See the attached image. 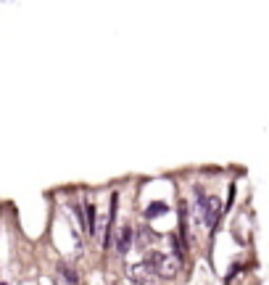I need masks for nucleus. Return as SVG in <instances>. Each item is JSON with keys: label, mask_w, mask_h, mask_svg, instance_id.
<instances>
[{"label": "nucleus", "mask_w": 269, "mask_h": 285, "mask_svg": "<svg viewBox=\"0 0 269 285\" xmlns=\"http://www.w3.org/2000/svg\"><path fill=\"white\" fill-rule=\"evenodd\" d=\"M222 201L217 196H206V190L196 185V211H198V222L206 230H214L219 217H222Z\"/></svg>", "instance_id": "obj_1"}, {"label": "nucleus", "mask_w": 269, "mask_h": 285, "mask_svg": "<svg viewBox=\"0 0 269 285\" xmlns=\"http://www.w3.org/2000/svg\"><path fill=\"white\" fill-rule=\"evenodd\" d=\"M140 267H143V272H148L156 280H161V278L169 280L177 275V262H172L164 251H145L140 259Z\"/></svg>", "instance_id": "obj_2"}, {"label": "nucleus", "mask_w": 269, "mask_h": 285, "mask_svg": "<svg viewBox=\"0 0 269 285\" xmlns=\"http://www.w3.org/2000/svg\"><path fill=\"white\" fill-rule=\"evenodd\" d=\"M132 238H135V230L129 227V225L119 227V233L114 238V248L119 251V256H127L129 254V248H132Z\"/></svg>", "instance_id": "obj_3"}, {"label": "nucleus", "mask_w": 269, "mask_h": 285, "mask_svg": "<svg viewBox=\"0 0 269 285\" xmlns=\"http://www.w3.org/2000/svg\"><path fill=\"white\" fill-rule=\"evenodd\" d=\"M116 209H119V193H111V209H108V225H106V235H103V248H111V246H114Z\"/></svg>", "instance_id": "obj_4"}, {"label": "nucleus", "mask_w": 269, "mask_h": 285, "mask_svg": "<svg viewBox=\"0 0 269 285\" xmlns=\"http://www.w3.org/2000/svg\"><path fill=\"white\" fill-rule=\"evenodd\" d=\"M166 211H169V204H161V201H153V204L143 211V217H145V219H156V217L166 214Z\"/></svg>", "instance_id": "obj_5"}, {"label": "nucleus", "mask_w": 269, "mask_h": 285, "mask_svg": "<svg viewBox=\"0 0 269 285\" xmlns=\"http://www.w3.org/2000/svg\"><path fill=\"white\" fill-rule=\"evenodd\" d=\"M85 217H87V233L95 235L98 233V217H95V206H92L90 201L85 204Z\"/></svg>", "instance_id": "obj_6"}, {"label": "nucleus", "mask_w": 269, "mask_h": 285, "mask_svg": "<svg viewBox=\"0 0 269 285\" xmlns=\"http://www.w3.org/2000/svg\"><path fill=\"white\" fill-rule=\"evenodd\" d=\"M58 272H61V278L66 280L69 285H79V278H77V272L71 270V264H58Z\"/></svg>", "instance_id": "obj_7"}, {"label": "nucleus", "mask_w": 269, "mask_h": 285, "mask_svg": "<svg viewBox=\"0 0 269 285\" xmlns=\"http://www.w3.org/2000/svg\"><path fill=\"white\" fill-rule=\"evenodd\" d=\"M69 209L74 211V217H77V222H79V227H85V230H87V217H85V209H82L79 204H74V201H71V204H69Z\"/></svg>", "instance_id": "obj_8"}, {"label": "nucleus", "mask_w": 269, "mask_h": 285, "mask_svg": "<svg viewBox=\"0 0 269 285\" xmlns=\"http://www.w3.org/2000/svg\"><path fill=\"white\" fill-rule=\"evenodd\" d=\"M153 238H156V233H153L148 225H143V227H140V243H143V246H151ZM143 246H140V248H143Z\"/></svg>", "instance_id": "obj_9"}, {"label": "nucleus", "mask_w": 269, "mask_h": 285, "mask_svg": "<svg viewBox=\"0 0 269 285\" xmlns=\"http://www.w3.org/2000/svg\"><path fill=\"white\" fill-rule=\"evenodd\" d=\"M0 285H5V283H0Z\"/></svg>", "instance_id": "obj_10"}]
</instances>
